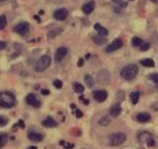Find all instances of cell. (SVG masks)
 Wrapping results in <instances>:
<instances>
[{"mask_svg": "<svg viewBox=\"0 0 158 149\" xmlns=\"http://www.w3.org/2000/svg\"><path fill=\"white\" fill-rule=\"evenodd\" d=\"M53 86H54L55 88H57V89H60L61 87H62V82L60 80H58V79H56V80L53 81Z\"/></svg>", "mask_w": 158, "mask_h": 149, "instance_id": "83f0119b", "label": "cell"}, {"mask_svg": "<svg viewBox=\"0 0 158 149\" xmlns=\"http://www.w3.org/2000/svg\"><path fill=\"white\" fill-rule=\"evenodd\" d=\"M50 65V57L48 55H42L36 62L35 69L37 72H42V71L46 70Z\"/></svg>", "mask_w": 158, "mask_h": 149, "instance_id": "3957f363", "label": "cell"}, {"mask_svg": "<svg viewBox=\"0 0 158 149\" xmlns=\"http://www.w3.org/2000/svg\"><path fill=\"white\" fill-rule=\"evenodd\" d=\"M73 89L76 93H83L85 90V88L83 87V85H81L80 83H74L73 84Z\"/></svg>", "mask_w": 158, "mask_h": 149, "instance_id": "cb8c5ba5", "label": "cell"}, {"mask_svg": "<svg viewBox=\"0 0 158 149\" xmlns=\"http://www.w3.org/2000/svg\"><path fill=\"white\" fill-rule=\"evenodd\" d=\"M136 120L139 122H147L151 120V116L148 113H140L136 116Z\"/></svg>", "mask_w": 158, "mask_h": 149, "instance_id": "5bb4252c", "label": "cell"}, {"mask_svg": "<svg viewBox=\"0 0 158 149\" xmlns=\"http://www.w3.org/2000/svg\"><path fill=\"white\" fill-rule=\"evenodd\" d=\"M29 149H38V147H37V146H31Z\"/></svg>", "mask_w": 158, "mask_h": 149, "instance_id": "f35d334b", "label": "cell"}, {"mask_svg": "<svg viewBox=\"0 0 158 149\" xmlns=\"http://www.w3.org/2000/svg\"><path fill=\"white\" fill-rule=\"evenodd\" d=\"M28 138L32 141H35V142H40L44 139V135L40 132H37V131H29L28 132Z\"/></svg>", "mask_w": 158, "mask_h": 149, "instance_id": "8fae6325", "label": "cell"}, {"mask_svg": "<svg viewBox=\"0 0 158 149\" xmlns=\"http://www.w3.org/2000/svg\"><path fill=\"white\" fill-rule=\"evenodd\" d=\"M66 55H67V49H66V47H58V49H56V51H55V55H54L55 61L60 62L61 60L65 57Z\"/></svg>", "mask_w": 158, "mask_h": 149, "instance_id": "ba28073f", "label": "cell"}, {"mask_svg": "<svg viewBox=\"0 0 158 149\" xmlns=\"http://www.w3.org/2000/svg\"><path fill=\"white\" fill-rule=\"evenodd\" d=\"M140 63L142 64L145 67H153L154 66V61H153L151 58H145V59H142L140 61Z\"/></svg>", "mask_w": 158, "mask_h": 149, "instance_id": "d6986e66", "label": "cell"}, {"mask_svg": "<svg viewBox=\"0 0 158 149\" xmlns=\"http://www.w3.org/2000/svg\"><path fill=\"white\" fill-rule=\"evenodd\" d=\"M94 8H95V2H94V1H90V2H88V3L85 4V5H83L82 11L84 12V14L89 15L90 13L93 12Z\"/></svg>", "mask_w": 158, "mask_h": 149, "instance_id": "4fadbf2b", "label": "cell"}, {"mask_svg": "<svg viewBox=\"0 0 158 149\" xmlns=\"http://www.w3.org/2000/svg\"><path fill=\"white\" fill-rule=\"evenodd\" d=\"M75 115H76V118H80L81 116H83V114H82V112H81L80 110H76V111H75Z\"/></svg>", "mask_w": 158, "mask_h": 149, "instance_id": "836d02e7", "label": "cell"}, {"mask_svg": "<svg viewBox=\"0 0 158 149\" xmlns=\"http://www.w3.org/2000/svg\"><path fill=\"white\" fill-rule=\"evenodd\" d=\"M5 47H6V44L4 42H0V49H5Z\"/></svg>", "mask_w": 158, "mask_h": 149, "instance_id": "d590c367", "label": "cell"}, {"mask_svg": "<svg viewBox=\"0 0 158 149\" xmlns=\"http://www.w3.org/2000/svg\"><path fill=\"white\" fill-rule=\"evenodd\" d=\"M26 102L28 103V105L33 106L35 108H40V102L37 99V97L34 94H29L26 98Z\"/></svg>", "mask_w": 158, "mask_h": 149, "instance_id": "30bf717a", "label": "cell"}, {"mask_svg": "<svg viewBox=\"0 0 158 149\" xmlns=\"http://www.w3.org/2000/svg\"><path fill=\"white\" fill-rule=\"evenodd\" d=\"M121 105L119 103L115 104L110 110V115L113 116V118H118L121 114Z\"/></svg>", "mask_w": 158, "mask_h": 149, "instance_id": "7c38bea8", "label": "cell"}, {"mask_svg": "<svg viewBox=\"0 0 158 149\" xmlns=\"http://www.w3.org/2000/svg\"><path fill=\"white\" fill-rule=\"evenodd\" d=\"M68 16V11L64 8H61V9L56 10L54 13H53V17H54L55 20L57 21H63L67 18Z\"/></svg>", "mask_w": 158, "mask_h": 149, "instance_id": "52a82bcc", "label": "cell"}, {"mask_svg": "<svg viewBox=\"0 0 158 149\" xmlns=\"http://www.w3.org/2000/svg\"><path fill=\"white\" fill-rule=\"evenodd\" d=\"M149 47H150V45L149 44H142V46H141V51H148L149 49Z\"/></svg>", "mask_w": 158, "mask_h": 149, "instance_id": "1f68e13d", "label": "cell"}, {"mask_svg": "<svg viewBox=\"0 0 158 149\" xmlns=\"http://www.w3.org/2000/svg\"><path fill=\"white\" fill-rule=\"evenodd\" d=\"M139 95H140L139 92H132L131 94V100L133 105H135L138 102V100H139Z\"/></svg>", "mask_w": 158, "mask_h": 149, "instance_id": "7402d4cb", "label": "cell"}, {"mask_svg": "<svg viewBox=\"0 0 158 149\" xmlns=\"http://www.w3.org/2000/svg\"><path fill=\"white\" fill-rule=\"evenodd\" d=\"M150 79L153 82H154V83H156V85L158 86V74H152V75H150Z\"/></svg>", "mask_w": 158, "mask_h": 149, "instance_id": "f1b7e54d", "label": "cell"}, {"mask_svg": "<svg viewBox=\"0 0 158 149\" xmlns=\"http://www.w3.org/2000/svg\"><path fill=\"white\" fill-rule=\"evenodd\" d=\"M15 97L12 93L9 92H0V106L6 109L12 108L15 105Z\"/></svg>", "mask_w": 158, "mask_h": 149, "instance_id": "6da1fadb", "label": "cell"}, {"mask_svg": "<svg viewBox=\"0 0 158 149\" xmlns=\"http://www.w3.org/2000/svg\"><path fill=\"white\" fill-rule=\"evenodd\" d=\"M94 28H95V30L97 31V33L99 34V36H102V37H105L107 36L109 33H108V30L106 29V28H104V27H102L100 24H95L94 25Z\"/></svg>", "mask_w": 158, "mask_h": 149, "instance_id": "9a60e30c", "label": "cell"}, {"mask_svg": "<svg viewBox=\"0 0 158 149\" xmlns=\"http://www.w3.org/2000/svg\"><path fill=\"white\" fill-rule=\"evenodd\" d=\"M84 81H85V84H86L89 88H91V87H93L94 86V79L90 76V75H88V74L85 75Z\"/></svg>", "mask_w": 158, "mask_h": 149, "instance_id": "44dd1931", "label": "cell"}, {"mask_svg": "<svg viewBox=\"0 0 158 149\" xmlns=\"http://www.w3.org/2000/svg\"><path fill=\"white\" fill-rule=\"evenodd\" d=\"M151 137H152V135H151L150 133L147 132V131H144V132L139 133L137 138L140 142H147L148 141V139H150Z\"/></svg>", "mask_w": 158, "mask_h": 149, "instance_id": "e0dca14e", "label": "cell"}, {"mask_svg": "<svg viewBox=\"0 0 158 149\" xmlns=\"http://www.w3.org/2000/svg\"><path fill=\"white\" fill-rule=\"evenodd\" d=\"M98 124L102 126H107L111 124V118L109 116H102L99 120V122H98Z\"/></svg>", "mask_w": 158, "mask_h": 149, "instance_id": "ac0fdd59", "label": "cell"}, {"mask_svg": "<svg viewBox=\"0 0 158 149\" xmlns=\"http://www.w3.org/2000/svg\"><path fill=\"white\" fill-rule=\"evenodd\" d=\"M125 139H127V135L125 133H114V134H111L109 136V143L112 146H118L121 145V143H123L125 141Z\"/></svg>", "mask_w": 158, "mask_h": 149, "instance_id": "277c9868", "label": "cell"}, {"mask_svg": "<svg viewBox=\"0 0 158 149\" xmlns=\"http://www.w3.org/2000/svg\"><path fill=\"white\" fill-rule=\"evenodd\" d=\"M89 57H90V55H89V53H87V55H86V58H89Z\"/></svg>", "mask_w": 158, "mask_h": 149, "instance_id": "ab89813d", "label": "cell"}, {"mask_svg": "<svg viewBox=\"0 0 158 149\" xmlns=\"http://www.w3.org/2000/svg\"><path fill=\"white\" fill-rule=\"evenodd\" d=\"M19 124H20V127H22V128L25 127V124L23 122V120H19Z\"/></svg>", "mask_w": 158, "mask_h": 149, "instance_id": "74e56055", "label": "cell"}, {"mask_svg": "<svg viewBox=\"0 0 158 149\" xmlns=\"http://www.w3.org/2000/svg\"><path fill=\"white\" fill-rule=\"evenodd\" d=\"M93 41L95 44L97 45H100V46H102V45H104L106 43V39L104 38V37L102 36H98V37H93Z\"/></svg>", "mask_w": 158, "mask_h": 149, "instance_id": "ffe728a7", "label": "cell"}, {"mask_svg": "<svg viewBox=\"0 0 158 149\" xmlns=\"http://www.w3.org/2000/svg\"><path fill=\"white\" fill-rule=\"evenodd\" d=\"M42 95H48L50 94V91H48V90H42Z\"/></svg>", "mask_w": 158, "mask_h": 149, "instance_id": "8d00e7d4", "label": "cell"}, {"mask_svg": "<svg viewBox=\"0 0 158 149\" xmlns=\"http://www.w3.org/2000/svg\"><path fill=\"white\" fill-rule=\"evenodd\" d=\"M7 24V20H6V16L5 15H1L0 16V30L4 29Z\"/></svg>", "mask_w": 158, "mask_h": 149, "instance_id": "d4e9b609", "label": "cell"}, {"mask_svg": "<svg viewBox=\"0 0 158 149\" xmlns=\"http://www.w3.org/2000/svg\"><path fill=\"white\" fill-rule=\"evenodd\" d=\"M42 124H44V126H46V127H55L57 126V122H55L52 118L48 116V118H46V120L42 122Z\"/></svg>", "mask_w": 158, "mask_h": 149, "instance_id": "2e32d148", "label": "cell"}, {"mask_svg": "<svg viewBox=\"0 0 158 149\" xmlns=\"http://www.w3.org/2000/svg\"><path fill=\"white\" fill-rule=\"evenodd\" d=\"M151 1H152V2H154V3H157V2H158V0H151Z\"/></svg>", "mask_w": 158, "mask_h": 149, "instance_id": "60d3db41", "label": "cell"}, {"mask_svg": "<svg viewBox=\"0 0 158 149\" xmlns=\"http://www.w3.org/2000/svg\"><path fill=\"white\" fill-rule=\"evenodd\" d=\"M113 2H115V3H117L118 5L121 6V8H123V7H127V3L125 1H123V0H112Z\"/></svg>", "mask_w": 158, "mask_h": 149, "instance_id": "4316f807", "label": "cell"}, {"mask_svg": "<svg viewBox=\"0 0 158 149\" xmlns=\"http://www.w3.org/2000/svg\"><path fill=\"white\" fill-rule=\"evenodd\" d=\"M83 64H84V60H83L82 58H80V59L78 60V66L81 67V66H83Z\"/></svg>", "mask_w": 158, "mask_h": 149, "instance_id": "e575fe53", "label": "cell"}, {"mask_svg": "<svg viewBox=\"0 0 158 149\" xmlns=\"http://www.w3.org/2000/svg\"><path fill=\"white\" fill-rule=\"evenodd\" d=\"M138 73V67L135 64H129L123 68L121 71V76L125 80H132L135 78Z\"/></svg>", "mask_w": 158, "mask_h": 149, "instance_id": "7a4b0ae2", "label": "cell"}, {"mask_svg": "<svg viewBox=\"0 0 158 149\" xmlns=\"http://www.w3.org/2000/svg\"><path fill=\"white\" fill-rule=\"evenodd\" d=\"M93 95H94L95 101H97V102H99V103L104 102L107 99V97H108V93H107L105 90H98V91H95Z\"/></svg>", "mask_w": 158, "mask_h": 149, "instance_id": "9c48e42d", "label": "cell"}, {"mask_svg": "<svg viewBox=\"0 0 158 149\" xmlns=\"http://www.w3.org/2000/svg\"><path fill=\"white\" fill-rule=\"evenodd\" d=\"M29 30H30V26L27 22L20 23L14 27V31L19 35H26L28 34Z\"/></svg>", "mask_w": 158, "mask_h": 149, "instance_id": "5b68a950", "label": "cell"}, {"mask_svg": "<svg viewBox=\"0 0 158 149\" xmlns=\"http://www.w3.org/2000/svg\"><path fill=\"white\" fill-rule=\"evenodd\" d=\"M123 47V42H121V39H116L112 44H110L108 47H106V51L107 53H112V51H118L119 49Z\"/></svg>", "mask_w": 158, "mask_h": 149, "instance_id": "8992f818", "label": "cell"}, {"mask_svg": "<svg viewBox=\"0 0 158 149\" xmlns=\"http://www.w3.org/2000/svg\"><path fill=\"white\" fill-rule=\"evenodd\" d=\"M5 138H6L5 133H0V144L5 141Z\"/></svg>", "mask_w": 158, "mask_h": 149, "instance_id": "d6a6232c", "label": "cell"}, {"mask_svg": "<svg viewBox=\"0 0 158 149\" xmlns=\"http://www.w3.org/2000/svg\"><path fill=\"white\" fill-rule=\"evenodd\" d=\"M131 44L133 47H141L142 46V40L140 38H137V37H134L133 39H132L131 41Z\"/></svg>", "mask_w": 158, "mask_h": 149, "instance_id": "603a6c76", "label": "cell"}, {"mask_svg": "<svg viewBox=\"0 0 158 149\" xmlns=\"http://www.w3.org/2000/svg\"><path fill=\"white\" fill-rule=\"evenodd\" d=\"M63 146H64L65 149H71V148L74 147V144L70 143V142H65V143L63 144Z\"/></svg>", "mask_w": 158, "mask_h": 149, "instance_id": "4dcf8cb0", "label": "cell"}, {"mask_svg": "<svg viewBox=\"0 0 158 149\" xmlns=\"http://www.w3.org/2000/svg\"><path fill=\"white\" fill-rule=\"evenodd\" d=\"M0 1H4V0H0Z\"/></svg>", "mask_w": 158, "mask_h": 149, "instance_id": "b9f144b4", "label": "cell"}, {"mask_svg": "<svg viewBox=\"0 0 158 149\" xmlns=\"http://www.w3.org/2000/svg\"><path fill=\"white\" fill-rule=\"evenodd\" d=\"M8 122H9V120H8L6 116H0V126H6V124H8Z\"/></svg>", "mask_w": 158, "mask_h": 149, "instance_id": "484cf974", "label": "cell"}, {"mask_svg": "<svg viewBox=\"0 0 158 149\" xmlns=\"http://www.w3.org/2000/svg\"><path fill=\"white\" fill-rule=\"evenodd\" d=\"M146 143H147V145H148L149 147H152V146H154L155 145V141H154V139H153V137H151L150 139H148V141H147Z\"/></svg>", "mask_w": 158, "mask_h": 149, "instance_id": "f546056e", "label": "cell"}]
</instances>
